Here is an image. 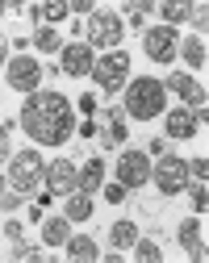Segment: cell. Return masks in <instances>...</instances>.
Listing matches in <instances>:
<instances>
[{
	"mask_svg": "<svg viewBox=\"0 0 209 263\" xmlns=\"http://www.w3.org/2000/svg\"><path fill=\"white\" fill-rule=\"evenodd\" d=\"M17 125H21L38 146H63L67 138L76 134V113H72V101H67L63 92L38 88V92L25 96Z\"/></svg>",
	"mask_w": 209,
	"mask_h": 263,
	"instance_id": "1",
	"label": "cell"
},
{
	"mask_svg": "<svg viewBox=\"0 0 209 263\" xmlns=\"http://www.w3.org/2000/svg\"><path fill=\"white\" fill-rule=\"evenodd\" d=\"M163 109H167V88H163V80L138 76L134 84H126V117H134V121H155V117H163Z\"/></svg>",
	"mask_w": 209,
	"mask_h": 263,
	"instance_id": "2",
	"label": "cell"
},
{
	"mask_svg": "<svg viewBox=\"0 0 209 263\" xmlns=\"http://www.w3.org/2000/svg\"><path fill=\"white\" fill-rule=\"evenodd\" d=\"M42 176H46V159L38 155V151H17V155H9V188L13 192H21V196H33L42 188Z\"/></svg>",
	"mask_w": 209,
	"mask_h": 263,
	"instance_id": "3",
	"label": "cell"
},
{
	"mask_svg": "<svg viewBox=\"0 0 209 263\" xmlns=\"http://www.w3.org/2000/svg\"><path fill=\"white\" fill-rule=\"evenodd\" d=\"M88 76L96 80V88H100L104 96L121 92V88L130 84V54H126V50H104V54L92 63V71H88Z\"/></svg>",
	"mask_w": 209,
	"mask_h": 263,
	"instance_id": "4",
	"label": "cell"
},
{
	"mask_svg": "<svg viewBox=\"0 0 209 263\" xmlns=\"http://www.w3.org/2000/svg\"><path fill=\"white\" fill-rule=\"evenodd\" d=\"M84 34H88V46H92V50H117L121 38H126V25H121V17L109 13V9H92Z\"/></svg>",
	"mask_w": 209,
	"mask_h": 263,
	"instance_id": "5",
	"label": "cell"
},
{
	"mask_svg": "<svg viewBox=\"0 0 209 263\" xmlns=\"http://www.w3.org/2000/svg\"><path fill=\"white\" fill-rule=\"evenodd\" d=\"M151 180H155V188H159L163 196H180L184 184H188V159L163 151V155L151 163Z\"/></svg>",
	"mask_w": 209,
	"mask_h": 263,
	"instance_id": "6",
	"label": "cell"
},
{
	"mask_svg": "<svg viewBox=\"0 0 209 263\" xmlns=\"http://www.w3.org/2000/svg\"><path fill=\"white\" fill-rule=\"evenodd\" d=\"M163 88H171V92L180 96V101H184V109L197 117V125H205V121H209V105H205V101H209V92H205V84H197L188 71H171Z\"/></svg>",
	"mask_w": 209,
	"mask_h": 263,
	"instance_id": "7",
	"label": "cell"
},
{
	"mask_svg": "<svg viewBox=\"0 0 209 263\" xmlns=\"http://www.w3.org/2000/svg\"><path fill=\"white\" fill-rule=\"evenodd\" d=\"M143 50H147V59L151 63H167L180 54V34H176V25H151V29H143Z\"/></svg>",
	"mask_w": 209,
	"mask_h": 263,
	"instance_id": "8",
	"label": "cell"
},
{
	"mask_svg": "<svg viewBox=\"0 0 209 263\" xmlns=\"http://www.w3.org/2000/svg\"><path fill=\"white\" fill-rule=\"evenodd\" d=\"M5 84L13 88V92H38V84H42V63L33 59V54H17V59H9L5 63Z\"/></svg>",
	"mask_w": 209,
	"mask_h": 263,
	"instance_id": "9",
	"label": "cell"
},
{
	"mask_svg": "<svg viewBox=\"0 0 209 263\" xmlns=\"http://www.w3.org/2000/svg\"><path fill=\"white\" fill-rule=\"evenodd\" d=\"M96 138L100 146L109 151V146H126V134H130V117L126 109H96Z\"/></svg>",
	"mask_w": 209,
	"mask_h": 263,
	"instance_id": "10",
	"label": "cell"
},
{
	"mask_svg": "<svg viewBox=\"0 0 209 263\" xmlns=\"http://www.w3.org/2000/svg\"><path fill=\"white\" fill-rule=\"evenodd\" d=\"M151 180V155L147 151H121L117 159V184H126L130 192H138Z\"/></svg>",
	"mask_w": 209,
	"mask_h": 263,
	"instance_id": "11",
	"label": "cell"
},
{
	"mask_svg": "<svg viewBox=\"0 0 209 263\" xmlns=\"http://www.w3.org/2000/svg\"><path fill=\"white\" fill-rule=\"evenodd\" d=\"M42 188L50 196H67V192H76L80 188V167L72 159H50L46 163V176H42Z\"/></svg>",
	"mask_w": 209,
	"mask_h": 263,
	"instance_id": "12",
	"label": "cell"
},
{
	"mask_svg": "<svg viewBox=\"0 0 209 263\" xmlns=\"http://www.w3.org/2000/svg\"><path fill=\"white\" fill-rule=\"evenodd\" d=\"M92 63H96V54H92V46H88V42H72V46L63 42V50H59V67H63V76L80 80V76H88V71H92Z\"/></svg>",
	"mask_w": 209,
	"mask_h": 263,
	"instance_id": "13",
	"label": "cell"
},
{
	"mask_svg": "<svg viewBox=\"0 0 209 263\" xmlns=\"http://www.w3.org/2000/svg\"><path fill=\"white\" fill-rule=\"evenodd\" d=\"M176 238H180V247H184L188 259H205V255H209V247H205V230H201L197 217H184V221L176 226Z\"/></svg>",
	"mask_w": 209,
	"mask_h": 263,
	"instance_id": "14",
	"label": "cell"
},
{
	"mask_svg": "<svg viewBox=\"0 0 209 263\" xmlns=\"http://www.w3.org/2000/svg\"><path fill=\"white\" fill-rule=\"evenodd\" d=\"M197 117L188 113V109H171L167 113V138H176V142H184V138H197Z\"/></svg>",
	"mask_w": 209,
	"mask_h": 263,
	"instance_id": "15",
	"label": "cell"
},
{
	"mask_svg": "<svg viewBox=\"0 0 209 263\" xmlns=\"http://www.w3.org/2000/svg\"><path fill=\"white\" fill-rule=\"evenodd\" d=\"M92 209H96V205H92V192H84V188H80V192H67V201H63V217L72 221V226H76V221H88Z\"/></svg>",
	"mask_w": 209,
	"mask_h": 263,
	"instance_id": "16",
	"label": "cell"
},
{
	"mask_svg": "<svg viewBox=\"0 0 209 263\" xmlns=\"http://www.w3.org/2000/svg\"><path fill=\"white\" fill-rule=\"evenodd\" d=\"M72 238V221L67 217H42V242L46 247H67Z\"/></svg>",
	"mask_w": 209,
	"mask_h": 263,
	"instance_id": "17",
	"label": "cell"
},
{
	"mask_svg": "<svg viewBox=\"0 0 209 263\" xmlns=\"http://www.w3.org/2000/svg\"><path fill=\"white\" fill-rule=\"evenodd\" d=\"M67 259H76V263H92V259H100V247H96L88 234H72V238H67Z\"/></svg>",
	"mask_w": 209,
	"mask_h": 263,
	"instance_id": "18",
	"label": "cell"
},
{
	"mask_svg": "<svg viewBox=\"0 0 209 263\" xmlns=\"http://www.w3.org/2000/svg\"><path fill=\"white\" fill-rule=\"evenodd\" d=\"M104 172H109V167H104V159H100V155H96V159H88L84 167H80V188H84V192H100Z\"/></svg>",
	"mask_w": 209,
	"mask_h": 263,
	"instance_id": "19",
	"label": "cell"
},
{
	"mask_svg": "<svg viewBox=\"0 0 209 263\" xmlns=\"http://www.w3.org/2000/svg\"><path fill=\"white\" fill-rule=\"evenodd\" d=\"M180 54H184V67H205V63H209V50H205L201 34H188L184 46H180Z\"/></svg>",
	"mask_w": 209,
	"mask_h": 263,
	"instance_id": "20",
	"label": "cell"
},
{
	"mask_svg": "<svg viewBox=\"0 0 209 263\" xmlns=\"http://www.w3.org/2000/svg\"><path fill=\"white\" fill-rule=\"evenodd\" d=\"M155 9H159V0H130V5H126V21L143 34V29H147V17H151Z\"/></svg>",
	"mask_w": 209,
	"mask_h": 263,
	"instance_id": "21",
	"label": "cell"
},
{
	"mask_svg": "<svg viewBox=\"0 0 209 263\" xmlns=\"http://www.w3.org/2000/svg\"><path fill=\"white\" fill-rule=\"evenodd\" d=\"M134 242H138V226H134V221H113V226H109V247L130 251Z\"/></svg>",
	"mask_w": 209,
	"mask_h": 263,
	"instance_id": "22",
	"label": "cell"
},
{
	"mask_svg": "<svg viewBox=\"0 0 209 263\" xmlns=\"http://www.w3.org/2000/svg\"><path fill=\"white\" fill-rule=\"evenodd\" d=\"M188 13H193V0H159L163 25H180V21H188Z\"/></svg>",
	"mask_w": 209,
	"mask_h": 263,
	"instance_id": "23",
	"label": "cell"
},
{
	"mask_svg": "<svg viewBox=\"0 0 209 263\" xmlns=\"http://www.w3.org/2000/svg\"><path fill=\"white\" fill-rule=\"evenodd\" d=\"M33 50H38V54H59L63 50V34L55 25H42L38 34H33Z\"/></svg>",
	"mask_w": 209,
	"mask_h": 263,
	"instance_id": "24",
	"label": "cell"
},
{
	"mask_svg": "<svg viewBox=\"0 0 209 263\" xmlns=\"http://www.w3.org/2000/svg\"><path fill=\"white\" fill-rule=\"evenodd\" d=\"M67 13H72V9H67V0H42V5H33V17L46 21V25H59Z\"/></svg>",
	"mask_w": 209,
	"mask_h": 263,
	"instance_id": "25",
	"label": "cell"
},
{
	"mask_svg": "<svg viewBox=\"0 0 209 263\" xmlns=\"http://www.w3.org/2000/svg\"><path fill=\"white\" fill-rule=\"evenodd\" d=\"M184 188H188V201H193V209L205 217V213H209V188H205V180H188Z\"/></svg>",
	"mask_w": 209,
	"mask_h": 263,
	"instance_id": "26",
	"label": "cell"
},
{
	"mask_svg": "<svg viewBox=\"0 0 209 263\" xmlns=\"http://www.w3.org/2000/svg\"><path fill=\"white\" fill-rule=\"evenodd\" d=\"M134 259H143V263H159L163 251H159V242H151V238L138 234V242H134Z\"/></svg>",
	"mask_w": 209,
	"mask_h": 263,
	"instance_id": "27",
	"label": "cell"
},
{
	"mask_svg": "<svg viewBox=\"0 0 209 263\" xmlns=\"http://www.w3.org/2000/svg\"><path fill=\"white\" fill-rule=\"evenodd\" d=\"M13 259H17V263H42L46 255H42V247H29V242L21 238V242H13Z\"/></svg>",
	"mask_w": 209,
	"mask_h": 263,
	"instance_id": "28",
	"label": "cell"
},
{
	"mask_svg": "<svg viewBox=\"0 0 209 263\" xmlns=\"http://www.w3.org/2000/svg\"><path fill=\"white\" fill-rule=\"evenodd\" d=\"M188 21H193V29H197V34L205 38V29H209V9H205V0H201V5L193 0V13H188Z\"/></svg>",
	"mask_w": 209,
	"mask_h": 263,
	"instance_id": "29",
	"label": "cell"
},
{
	"mask_svg": "<svg viewBox=\"0 0 209 263\" xmlns=\"http://www.w3.org/2000/svg\"><path fill=\"white\" fill-rule=\"evenodd\" d=\"M100 192H104V205H126V196H130L126 184H100Z\"/></svg>",
	"mask_w": 209,
	"mask_h": 263,
	"instance_id": "30",
	"label": "cell"
},
{
	"mask_svg": "<svg viewBox=\"0 0 209 263\" xmlns=\"http://www.w3.org/2000/svg\"><path fill=\"white\" fill-rule=\"evenodd\" d=\"M17 205H21V192H13L9 180H5V184H0V213H13Z\"/></svg>",
	"mask_w": 209,
	"mask_h": 263,
	"instance_id": "31",
	"label": "cell"
},
{
	"mask_svg": "<svg viewBox=\"0 0 209 263\" xmlns=\"http://www.w3.org/2000/svg\"><path fill=\"white\" fill-rule=\"evenodd\" d=\"M76 105H80V113H84V117H96L100 96H96V92H84V96H76Z\"/></svg>",
	"mask_w": 209,
	"mask_h": 263,
	"instance_id": "32",
	"label": "cell"
},
{
	"mask_svg": "<svg viewBox=\"0 0 209 263\" xmlns=\"http://www.w3.org/2000/svg\"><path fill=\"white\" fill-rule=\"evenodd\" d=\"M188 180H209V159H188Z\"/></svg>",
	"mask_w": 209,
	"mask_h": 263,
	"instance_id": "33",
	"label": "cell"
},
{
	"mask_svg": "<svg viewBox=\"0 0 209 263\" xmlns=\"http://www.w3.org/2000/svg\"><path fill=\"white\" fill-rule=\"evenodd\" d=\"M0 238H9V242H21V238H25V226H21V221H5Z\"/></svg>",
	"mask_w": 209,
	"mask_h": 263,
	"instance_id": "34",
	"label": "cell"
},
{
	"mask_svg": "<svg viewBox=\"0 0 209 263\" xmlns=\"http://www.w3.org/2000/svg\"><path fill=\"white\" fill-rule=\"evenodd\" d=\"M67 9H72V13H80V17H88V13L96 9V0H67Z\"/></svg>",
	"mask_w": 209,
	"mask_h": 263,
	"instance_id": "35",
	"label": "cell"
},
{
	"mask_svg": "<svg viewBox=\"0 0 209 263\" xmlns=\"http://www.w3.org/2000/svg\"><path fill=\"white\" fill-rule=\"evenodd\" d=\"M5 13H33V0H5Z\"/></svg>",
	"mask_w": 209,
	"mask_h": 263,
	"instance_id": "36",
	"label": "cell"
},
{
	"mask_svg": "<svg viewBox=\"0 0 209 263\" xmlns=\"http://www.w3.org/2000/svg\"><path fill=\"white\" fill-rule=\"evenodd\" d=\"M76 134H80V138H96V121H92V117L80 121V125H76Z\"/></svg>",
	"mask_w": 209,
	"mask_h": 263,
	"instance_id": "37",
	"label": "cell"
},
{
	"mask_svg": "<svg viewBox=\"0 0 209 263\" xmlns=\"http://www.w3.org/2000/svg\"><path fill=\"white\" fill-rule=\"evenodd\" d=\"M9 155H13V151H9V134H0V167L9 163Z\"/></svg>",
	"mask_w": 209,
	"mask_h": 263,
	"instance_id": "38",
	"label": "cell"
},
{
	"mask_svg": "<svg viewBox=\"0 0 209 263\" xmlns=\"http://www.w3.org/2000/svg\"><path fill=\"white\" fill-rule=\"evenodd\" d=\"M42 209H46L42 201H33V205H29V221H42Z\"/></svg>",
	"mask_w": 209,
	"mask_h": 263,
	"instance_id": "39",
	"label": "cell"
},
{
	"mask_svg": "<svg viewBox=\"0 0 209 263\" xmlns=\"http://www.w3.org/2000/svg\"><path fill=\"white\" fill-rule=\"evenodd\" d=\"M5 63H9V46H5V42H0V67H5Z\"/></svg>",
	"mask_w": 209,
	"mask_h": 263,
	"instance_id": "40",
	"label": "cell"
},
{
	"mask_svg": "<svg viewBox=\"0 0 209 263\" xmlns=\"http://www.w3.org/2000/svg\"><path fill=\"white\" fill-rule=\"evenodd\" d=\"M0 17H5V5H0Z\"/></svg>",
	"mask_w": 209,
	"mask_h": 263,
	"instance_id": "41",
	"label": "cell"
},
{
	"mask_svg": "<svg viewBox=\"0 0 209 263\" xmlns=\"http://www.w3.org/2000/svg\"><path fill=\"white\" fill-rule=\"evenodd\" d=\"M0 5H5V0H0Z\"/></svg>",
	"mask_w": 209,
	"mask_h": 263,
	"instance_id": "42",
	"label": "cell"
}]
</instances>
